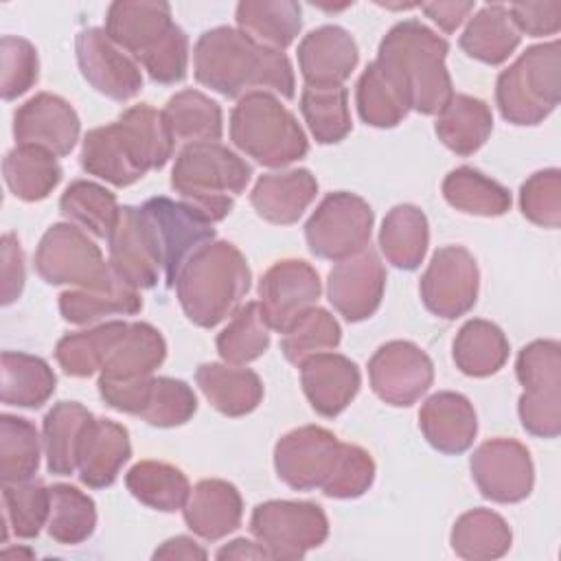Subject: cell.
<instances>
[{
    "instance_id": "bcb514c9",
    "label": "cell",
    "mask_w": 561,
    "mask_h": 561,
    "mask_svg": "<svg viewBox=\"0 0 561 561\" xmlns=\"http://www.w3.org/2000/svg\"><path fill=\"white\" fill-rule=\"evenodd\" d=\"M59 210L81 230L99 239H107L118 219L121 206L110 188L90 180H75L61 193Z\"/></svg>"
},
{
    "instance_id": "4316f807",
    "label": "cell",
    "mask_w": 561,
    "mask_h": 561,
    "mask_svg": "<svg viewBox=\"0 0 561 561\" xmlns=\"http://www.w3.org/2000/svg\"><path fill=\"white\" fill-rule=\"evenodd\" d=\"M355 103L359 118L379 129L397 127L412 110V99L401 75L381 59L366 66L357 79Z\"/></svg>"
},
{
    "instance_id": "8992f818",
    "label": "cell",
    "mask_w": 561,
    "mask_h": 561,
    "mask_svg": "<svg viewBox=\"0 0 561 561\" xmlns=\"http://www.w3.org/2000/svg\"><path fill=\"white\" fill-rule=\"evenodd\" d=\"M230 140L263 167H287L309 151L296 116L272 92H248L230 112Z\"/></svg>"
},
{
    "instance_id": "e575fe53",
    "label": "cell",
    "mask_w": 561,
    "mask_h": 561,
    "mask_svg": "<svg viewBox=\"0 0 561 561\" xmlns=\"http://www.w3.org/2000/svg\"><path fill=\"white\" fill-rule=\"evenodd\" d=\"M430 245V224L414 204H399L388 210L379 228V250L397 270H416Z\"/></svg>"
},
{
    "instance_id": "7a4b0ae2",
    "label": "cell",
    "mask_w": 561,
    "mask_h": 561,
    "mask_svg": "<svg viewBox=\"0 0 561 561\" xmlns=\"http://www.w3.org/2000/svg\"><path fill=\"white\" fill-rule=\"evenodd\" d=\"M195 79L226 99L274 92L294 99L296 79L285 53L265 48L232 26L204 31L193 48Z\"/></svg>"
},
{
    "instance_id": "7c38bea8",
    "label": "cell",
    "mask_w": 561,
    "mask_h": 561,
    "mask_svg": "<svg viewBox=\"0 0 561 561\" xmlns=\"http://www.w3.org/2000/svg\"><path fill=\"white\" fill-rule=\"evenodd\" d=\"M107 252L114 274L134 289H151L164 280L156 230L142 206H121L118 219L107 237Z\"/></svg>"
},
{
    "instance_id": "9a60e30c",
    "label": "cell",
    "mask_w": 561,
    "mask_h": 561,
    "mask_svg": "<svg viewBox=\"0 0 561 561\" xmlns=\"http://www.w3.org/2000/svg\"><path fill=\"white\" fill-rule=\"evenodd\" d=\"M373 392L388 405L408 408L416 403L434 381L430 355L408 340L381 344L368 362Z\"/></svg>"
},
{
    "instance_id": "5b68a950",
    "label": "cell",
    "mask_w": 561,
    "mask_h": 561,
    "mask_svg": "<svg viewBox=\"0 0 561 561\" xmlns=\"http://www.w3.org/2000/svg\"><path fill=\"white\" fill-rule=\"evenodd\" d=\"M252 167L219 142L186 145L173 164L171 188L210 224L230 215L234 199L245 191Z\"/></svg>"
},
{
    "instance_id": "7bdbcfd3",
    "label": "cell",
    "mask_w": 561,
    "mask_h": 561,
    "mask_svg": "<svg viewBox=\"0 0 561 561\" xmlns=\"http://www.w3.org/2000/svg\"><path fill=\"white\" fill-rule=\"evenodd\" d=\"M125 486L140 504L162 513L184 508L191 495V484L182 469L162 460L136 462L125 476Z\"/></svg>"
},
{
    "instance_id": "ee69618b",
    "label": "cell",
    "mask_w": 561,
    "mask_h": 561,
    "mask_svg": "<svg viewBox=\"0 0 561 561\" xmlns=\"http://www.w3.org/2000/svg\"><path fill=\"white\" fill-rule=\"evenodd\" d=\"M443 197L451 208L478 217H500L513 204L506 186L473 167L449 171L443 180Z\"/></svg>"
},
{
    "instance_id": "f546056e",
    "label": "cell",
    "mask_w": 561,
    "mask_h": 561,
    "mask_svg": "<svg viewBox=\"0 0 561 561\" xmlns=\"http://www.w3.org/2000/svg\"><path fill=\"white\" fill-rule=\"evenodd\" d=\"M195 383L208 403L226 416L250 414L263 399L261 377L252 368L228 362L197 366Z\"/></svg>"
},
{
    "instance_id": "44dd1931",
    "label": "cell",
    "mask_w": 561,
    "mask_h": 561,
    "mask_svg": "<svg viewBox=\"0 0 561 561\" xmlns=\"http://www.w3.org/2000/svg\"><path fill=\"white\" fill-rule=\"evenodd\" d=\"M81 123L75 107L50 92H39L13 114L18 145H35L55 156H68L79 140Z\"/></svg>"
},
{
    "instance_id": "836d02e7",
    "label": "cell",
    "mask_w": 561,
    "mask_h": 561,
    "mask_svg": "<svg viewBox=\"0 0 561 561\" xmlns=\"http://www.w3.org/2000/svg\"><path fill=\"white\" fill-rule=\"evenodd\" d=\"M438 140L458 156L476 153L493 131V114L482 99L451 94L436 118Z\"/></svg>"
},
{
    "instance_id": "9c48e42d",
    "label": "cell",
    "mask_w": 561,
    "mask_h": 561,
    "mask_svg": "<svg viewBox=\"0 0 561 561\" xmlns=\"http://www.w3.org/2000/svg\"><path fill=\"white\" fill-rule=\"evenodd\" d=\"M35 270L48 285H72L77 289L105 287L114 278L101 248L70 221L53 224L42 234L35 250Z\"/></svg>"
},
{
    "instance_id": "db71d44e",
    "label": "cell",
    "mask_w": 561,
    "mask_h": 561,
    "mask_svg": "<svg viewBox=\"0 0 561 561\" xmlns=\"http://www.w3.org/2000/svg\"><path fill=\"white\" fill-rule=\"evenodd\" d=\"M195 410L197 397L186 381L173 377H153L140 419L156 427H178L184 425Z\"/></svg>"
},
{
    "instance_id": "484cf974",
    "label": "cell",
    "mask_w": 561,
    "mask_h": 561,
    "mask_svg": "<svg viewBox=\"0 0 561 561\" xmlns=\"http://www.w3.org/2000/svg\"><path fill=\"white\" fill-rule=\"evenodd\" d=\"M131 456L129 432L112 419H94L81 440L77 473L90 489L112 486Z\"/></svg>"
},
{
    "instance_id": "5bb4252c",
    "label": "cell",
    "mask_w": 561,
    "mask_h": 561,
    "mask_svg": "<svg viewBox=\"0 0 561 561\" xmlns=\"http://www.w3.org/2000/svg\"><path fill=\"white\" fill-rule=\"evenodd\" d=\"M142 208L156 230V239L162 254L164 285L175 287V280L182 267L188 263V259L199 248L215 241V228L188 204L169 199L164 195L149 197L142 204Z\"/></svg>"
},
{
    "instance_id": "6da1fadb",
    "label": "cell",
    "mask_w": 561,
    "mask_h": 561,
    "mask_svg": "<svg viewBox=\"0 0 561 561\" xmlns=\"http://www.w3.org/2000/svg\"><path fill=\"white\" fill-rule=\"evenodd\" d=\"M175 138L162 116L147 103L125 110L118 121L94 127L81 142V167L90 175L125 188L173 156Z\"/></svg>"
},
{
    "instance_id": "680465c9",
    "label": "cell",
    "mask_w": 561,
    "mask_h": 561,
    "mask_svg": "<svg viewBox=\"0 0 561 561\" xmlns=\"http://www.w3.org/2000/svg\"><path fill=\"white\" fill-rule=\"evenodd\" d=\"M147 70L149 79L160 85H173L184 81L188 70V37L186 33L173 24L171 31L138 59Z\"/></svg>"
},
{
    "instance_id": "681fc988",
    "label": "cell",
    "mask_w": 561,
    "mask_h": 561,
    "mask_svg": "<svg viewBox=\"0 0 561 561\" xmlns=\"http://www.w3.org/2000/svg\"><path fill=\"white\" fill-rule=\"evenodd\" d=\"M217 353L224 362L245 366L270 348V324L259 302L241 305L217 335Z\"/></svg>"
},
{
    "instance_id": "cb8c5ba5",
    "label": "cell",
    "mask_w": 561,
    "mask_h": 561,
    "mask_svg": "<svg viewBox=\"0 0 561 561\" xmlns=\"http://www.w3.org/2000/svg\"><path fill=\"white\" fill-rule=\"evenodd\" d=\"M419 427L436 451L458 456L473 445L478 419L471 401L465 394L440 390L427 397L421 405Z\"/></svg>"
},
{
    "instance_id": "4fadbf2b",
    "label": "cell",
    "mask_w": 561,
    "mask_h": 561,
    "mask_svg": "<svg viewBox=\"0 0 561 561\" xmlns=\"http://www.w3.org/2000/svg\"><path fill=\"white\" fill-rule=\"evenodd\" d=\"M478 263L462 245L438 248L419 283L425 309L445 320H456L471 311L478 298Z\"/></svg>"
},
{
    "instance_id": "ac0fdd59",
    "label": "cell",
    "mask_w": 561,
    "mask_h": 561,
    "mask_svg": "<svg viewBox=\"0 0 561 561\" xmlns=\"http://www.w3.org/2000/svg\"><path fill=\"white\" fill-rule=\"evenodd\" d=\"M322 294L318 272L300 259L276 261L259 280V305L270 329L285 333Z\"/></svg>"
},
{
    "instance_id": "ab89813d",
    "label": "cell",
    "mask_w": 561,
    "mask_h": 561,
    "mask_svg": "<svg viewBox=\"0 0 561 561\" xmlns=\"http://www.w3.org/2000/svg\"><path fill=\"white\" fill-rule=\"evenodd\" d=\"M508 340L504 331L482 318L467 320L454 337V362L469 377H489L508 359Z\"/></svg>"
},
{
    "instance_id": "d6986e66",
    "label": "cell",
    "mask_w": 561,
    "mask_h": 561,
    "mask_svg": "<svg viewBox=\"0 0 561 561\" xmlns=\"http://www.w3.org/2000/svg\"><path fill=\"white\" fill-rule=\"evenodd\" d=\"M75 50L83 79L107 99L129 101L142 90L138 64L107 37L105 28L90 26L79 31Z\"/></svg>"
},
{
    "instance_id": "4dcf8cb0",
    "label": "cell",
    "mask_w": 561,
    "mask_h": 561,
    "mask_svg": "<svg viewBox=\"0 0 561 561\" xmlns=\"http://www.w3.org/2000/svg\"><path fill=\"white\" fill-rule=\"evenodd\" d=\"M167 357L162 333L149 322H129L123 337L110 351L101 381H138L151 377Z\"/></svg>"
},
{
    "instance_id": "11a10c76",
    "label": "cell",
    "mask_w": 561,
    "mask_h": 561,
    "mask_svg": "<svg viewBox=\"0 0 561 561\" xmlns=\"http://www.w3.org/2000/svg\"><path fill=\"white\" fill-rule=\"evenodd\" d=\"M39 79V59L35 46L15 35L0 39V92L4 101H13L28 92Z\"/></svg>"
},
{
    "instance_id": "f5cc1de1",
    "label": "cell",
    "mask_w": 561,
    "mask_h": 561,
    "mask_svg": "<svg viewBox=\"0 0 561 561\" xmlns=\"http://www.w3.org/2000/svg\"><path fill=\"white\" fill-rule=\"evenodd\" d=\"M340 322L327 309L311 307L283 333L280 351L289 364L300 366L305 359L318 353L335 351L340 346Z\"/></svg>"
},
{
    "instance_id": "c3c4849f",
    "label": "cell",
    "mask_w": 561,
    "mask_h": 561,
    "mask_svg": "<svg viewBox=\"0 0 561 561\" xmlns=\"http://www.w3.org/2000/svg\"><path fill=\"white\" fill-rule=\"evenodd\" d=\"M42 438L37 427L13 414L0 416V478L2 484L31 480L39 469Z\"/></svg>"
},
{
    "instance_id": "94428289",
    "label": "cell",
    "mask_w": 561,
    "mask_h": 561,
    "mask_svg": "<svg viewBox=\"0 0 561 561\" xmlns=\"http://www.w3.org/2000/svg\"><path fill=\"white\" fill-rule=\"evenodd\" d=\"M2 305H11L20 298L26 280L24 252L13 232L2 234Z\"/></svg>"
},
{
    "instance_id": "277c9868",
    "label": "cell",
    "mask_w": 561,
    "mask_h": 561,
    "mask_svg": "<svg viewBox=\"0 0 561 561\" xmlns=\"http://www.w3.org/2000/svg\"><path fill=\"white\" fill-rule=\"evenodd\" d=\"M449 44L421 20L397 22L381 39L377 59L392 66L405 81L412 110L425 116L438 114L451 99V77L445 59Z\"/></svg>"
},
{
    "instance_id": "60d3db41",
    "label": "cell",
    "mask_w": 561,
    "mask_h": 561,
    "mask_svg": "<svg viewBox=\"0 0 561 561\" xmlns=\"http://www.w3.org/2000/svg\"><path fill=\"white\" fill-rule=\"evenodd\" d=\"M449 541L458 557L489 561L508 552L513 533L500 513L491 508H473L456 519Z\"/></svg>"
},
{
    "instance_id": "e0dca14e",
    "label": "cell",
    "mask_w": 561,
    "mask_h": 561,
    "mask_svg": "<svg viewBox=\"0 0 561 561\" xmlns=\"http://www.w3.org/2000/svg\"><path fill=\"white\" fill-rule=\"evenodd\" d=\"M342 443L320 425H302L278 438L274 447L276 476L296 491L322 489L331 476Z\"/></svg>"
},
{
    "instance_id": "f907efd6",
    "label": "cell",
    "mask_w": 561,
    "mask_h": 561,
    "mask_svg": "<svg viewBox=\"0 0 561 561\" xmlns=\"http://www.w3.org/2000/svg\"><path fill=\"white\" fill-rule=\"evenodd\" d=\"M96 528L94 500L72 484L50 486V515L46 530L64 546L83 543Z\"/></svg>"
},
{
    "instance_id": "603a6c76",
    "label": "cell",
    "mask_w": 561,
    "mask_h": 561,
    "mask_svg": "<svg viewBox=\"0 0 561 561\" xmlns=\"http://www.w3.org/2000/svg\"><path fill=\"white\" fill-rule=\"evenodd\" d=\"M298 368L305 397L309 399L311 408L324 419L342 414L359 392V368L346 355L333 351L318 353L305 359Z\"/></svg>"
},
{
    "instance_id": "816d5d0a",
    "label": "cell",
    "mask_w": 561,
    "mask_h": 561,
    "mask_svg": "<svg viewBox=\"0 0 561 561\" xmlns=\"http://www.w3.org/2000/svg\"><path fill=\"white\" fill-rule=\"evenodd\" d=\"M4 504V533L2 541L9 537V528L20 539H33L48 524L50 515V489L39 480L9 482L2 484Z\"/></svg>"
},
{
    "instance_id": "8fae6325",
    "label": "cell",
    "mask_w": 561,
    "mask_h": 561,
    "mask_svg": "<svg viewBox=\"0 0 561 561\" xmlns=\"http://www.w3.org/2000/svg\"><path fill=\"white\" fill-rule=\"evenodd\" d=\"M250 533L272 559H302L329 537V519L313 502L270 500L256 504L250 517Z\"/></svg>"
},
{
    "instance_id": "f35d334b",
    "label": "cell",
    "mask_w": 561,
    "mask_h": 561,
    "mask_svg": "<svg viewBox=\"0 0 561 561\" xmlns=\"http://www.w3.org/2000/svg\"><path fill=\"white\" fill-rule=\"evenodd\" d=\"M142 309L140 291L116 274L110 285L96 289H68L59 296L61 318L70 324H90L105 316H134Z\"/></svg>"
},
{
    "instance_id": "83f0119b",
    "label": "cell",
    "mask_w": 561,
    "mask_h": 561,
    "mask_svg": "<svg viewBox=\"0 0 561 561\" xmlns=\"http://www.w3.org/2000/svg\"><path fill=\"white\" fill-rule=\"evenodd\" d=\"M318 195V182L309 169L265 173L250 193L256 215L276 226L296 224Z\"/></svg>"
},
{
    "instance_id": "6f0895ef",
    "label": "cell",
    "mask_w": 561,
    "mask_h": 561,
    "mask_svg": "<svg viewBox=\"0 0 561 561\" xmlns=\"http://www.w3.org/2000/svg\"><path fill=\"white\" fill-rule=\"evenodd\" d=\"M519 206L528 221L541 228L561 224V171L543 169L533 173L519 188Z\"/></svg>"
},
{
    "instance_id": "6125c7cd",
    "label": "cell",
    "mask_w": 561,
    "mask_h": 561,
    "mask_svg": "<svg viewBox=\"0 0 561 561\" xmlns=\"http://www.w3.org/2000/svg\"><path fill=\"white\" fill-rule=\"evenodd\" d=\"M419 9L445 33H454L476 9L471 0H451V2H421Z\"/></svg>"
},
{
    "instance_id": "f1b7e54d",
    "label": "cell",
    "mask_w": 561,
    "mask_h": 561,
    "mask_svg": "<svg viewBox=\"0 0 561 561\" xmlns=\"http://www.w3.org/2000/svg\"><path fill=\"white\" fill-rule=\"evenodd\" d=\"M186 526L206 541H219L241 526L243 500L234 484L217 478L199 480L184 504Z\"/></svg>"
},
{
    "instance_id": "b9f144b4",
    "label": "cell",
    "mask_w": 561,
    "mask_h": 561,
    "mask_svg": "<svg viewBox=\"0 0 561 561\" xmlns=\"http://www.w3.org/2000/svg\"><path fill=\"white\" fill-rule=\"evenodd\" d=\"M162 116L173 138L186 145L217 142L224 131L219 103L193 88L175 92L167 101Z\"/></svg>"
},
{
    "instance_id": "d590c367",
    "label": "cell",
    "mask_w": 561,
    "mask_h": 561,
    "mask_svg": "<svg viewBox=\"0 0 561 561\" xmlns=\"http://www.w3.org/2000/svg\"><path fill=\"white\" fill-rule=\"evenodd\" d=\"M522 42V33L511 20L504 4H484L473 18H469L460 48L471 57L489 66L504 64Z\"/></svg>"
},
{
    "instance_id": "be15d7a7",
    "label": "cell",
    "mask_w": 561,
    "mask_h": 561,
    "mask_svg": "<svg viewBox=\"0 0 561 561\" xmlns=\"http://www.w3.org/2000/svg\"><path fill=\"white\" fill-rule=\"evenodd\" d=\"M208 552L186 535H178L167 539L156 552L153 559H206Z\"/></svg>"
},
{
    "instance_id": "3957f363",
    "label": "cell",
    "mask_w": 561,
    "mask_h": 561,
    "mask_svg": "<svg viewBox=\"0 0 561 561\" xmlns=\"http://www.w3.org/2000/svg\"><path fill=\"white\" fill-rule=\"evenodd\" d=\"M250 280L252 272L241 250L230 241H210L182 267L175 291L186 318L213 329L241 307Z\"/></svg>"
},
{
    "instance_id": "7402d4cb",
    "label": "cell",
    "mask_w": 561,
    "mask_h": 561,
    "mask_svg": "<svg viewBox=\"0 0 561 561\" xmlns=\"http://www.w3.org/2000/svg\"><path fill=\"white\" fill-rule=\"evenodd\" d=\"M359 61V50L351 33L337 24L309 31L298 44V68L305 85H344Z\"/></svg>"
},
{
    "instance_id": "30bf717a",
    "label": "cell",
    "mask_w": 561,
    "mask_h": 561,
    "mask_svg": "<svg viewBox=\"0 0 561 561\" xmlns=\"http://www.w3.org/2000/svg\"><path fill=\"white\" fill-rule=\"evenodd\" d=\"M375 213L370 204L348 191L329 193L305 224V239L318 259L340 263L368 248Z\"/></svg>"
},
{
    "instance_id": "ba28073f",
    "label": "cell",
    "mask_w": 561,
    "mask_h": 561,
    "mask_svg": "<svg viewBox=\"0 0 561 561\" xmlns=\"http://www.w3.org/2000/svg\"><path fill=\"white\" fill-rule=\"evenodd\" d=\"M524 392L517 403L522 427L539 438L561 432V344L535 340L526 344L515 364Z\"/></svg>"
},
{
    "instance_id": "f6af8a7d",
    "label": "cell",
    "mask_w": 561,
    "mask_h": 561,
    "mask_svg": "<svg viewBox=\"0 0 561 561\" xmlns=\"http://www.w3.org/2000/svg\"><path fill=\"white\" fill-rule=\"evenodd\" d=\"M129 322L110 320L92 329L66 333L55 346V359L70 377H90L103 368L110 351L123 337Z\"/></svg>"
},
{
    "instance_id": "8d00e7d4",
    "label": "cell",
    "mask_w": 561,
    "mask_h": 561,
    "mask_svg": "<svg viewBox=\"0 0 561 561\" xmlns=\"http://www.w3.org/2000/svg\"><path fill=\"white\" fill-rule=\"evenodd\" d=\"M2 175L18 199L42 202L61 182V167L57 156L42 147L15 145L2 160Z\"/></svg>"
},
{
    "instance_id": "1f68e13d",
    "label": "cell",
    "mask_w": 561,
    "mask_h": 561,
    "mask_svg": "<svg viewBox=\"0 0 561 561\" xmlns=\"http://www.w3.org/2000/svg\"><path fill=\"white\" fill-rule=\"evenodd\" d=\"M92 421V412L77 401H59L46 412L42 423V443L50 473L70 476L77 471L79 447Z\"/></svg>"
},
{
    "instance_id": "ffe728a7",
    "label": "cell",
    "mask_w": 561,
    "mask_h": 561,
    "mask_svg": "<svg viewBox=\"0 0 561 561\" xmlns=\"http://www.w3.org/2000/svg\"><path fill=\"white\" fill-rule=\"evenodd\" d=\"M386 267L373 248L335 263L327 278V298L346 322L370 318L383 298Z\"/></svg>"
},
{
    "instance_id": "7dc6e473",
    "label": "cell",
    "mask_w": 561,
    "mask_h": 561,
    "mask_svg": "<svg viewBox=\"0 0 561 561\" xmlns=\"http://www.w3.org/2000/svg\"><path fill=\"white\" fill-rule=\"evenodd\" d=\"M300 112L311 136L320 145H335L351 134L353 123L344 85H305L300 94Z\"/></svg>"
},
{
    "instance_id": "d6a6232c",
    "label": "cell",
    "mask_w": 561,
    "mask_h": 561,
    "mask_svg": "<svg viewBox=\"0 0 561 561\" xmlns=\"http://www.w3.org/2000/svg\"><path fill=\"white\" fill-rule=\"evenodd\" d=\"M234 20L250 39L283 53L302 28V9L294 0H243L237 4Z\"/></svg>"
},
{
    "instance_id": "9f6ffc18",
    "label": "cell",
    "mask_w": 561,
    "mask_h": 561,
    "mask_svg": "<svg viewBox=\"0 0 561 561\" xmlns=\"http://www.w3.org/2000/svg\"><path fill=\"white\" fill-rule=\"evenodd\" d=\"M375 482V462L370 454L351 443H342L337 462L322 484V493L335 500H353L364 495Z\"/></svg>"
},
{
    "instance_id": "74e56055",
    "label": "cell",
    "mask_w": 561,
    "mask_h": 561,
    "mask_svg": "<svg viewBox=\"0 0 561 561\" xmlns=\"http://www.w3.org/2000/svg\"><path fill=\"white\" fill-rule=\"evenodd\" d=\"M0 373V399L4 405L42 408L57 386V377L48 362L22 351H4Z\"/></svg>"
},
{
    "instance_id": "d4e9b609",
    "label": "cell",
    "mask_w": 561,
    "mask_h": 561,
    "mask_svg": "<svg viewBox=\"0 0 561 561\" xmlns=\"http://www.w3.org/2000/svg\"><path fill=\"white\" fill-rule=\"evenodd\" d=\"M173 24L171 7L156 0H118L105 13L107 37L136 59L147 55Z\"/></svg>"
},
{
    "instance_id": "52a82bcc",
    "label": "cell",
    "mask_w": 561,
    "mask_h": 561,
    "mask_svg": "<svg viewBox=\"0 0 561 561\" xmlns=\"http://www.w3.org/2000/svg\"><path fill=\"white\" fill-rule=\"evenodd\" d=\"M561 48L559 42L528 46L495 83V103L513 125H539L559 105Z\"/></svg>"
},
{
    "instance_id": "91938a15",
    "label": "cell",
    "mask_w": 561,
    "mask_h": 561,
    "mask_svg": "<svg viewBox=\"0 0 561 561\" xmlns=\"http://www.w3.org/2000/svg\"><path fill=\"white\" fill-rule=\"evenodd\" d=\"M519 33L530 37L554 35L561 28V2H513L506 7Z\"/></svg>"
},
{
    "instance_id": "2e32d148",
    "label": "cell",
    "mask_w": 561,
    "mask_h": 561,
    "mask_svg": "<svg viewBox=\"0 0 561 561\" xmlns=\"http://www.w3.org/2000/svg\"><path fill=\"white\" fill-rule=\"evenodd\" d=\"M478 491L500 504H515L530 495L535 467L530 451L515 438L484 440L469 460Z\"/></svg>"
},
{
    "instance_id": "e7e4bbea",
    "label": "cell",
    "mask_w": 561,
    "mask_h": 561,
    "mask_svg": "<svg viewBox=\"0 0 561 561\" xmlns=\"http://www.w3.org/2000/svg\"><path fill=\"white\" fill-rule=\"evenodd\" d=\"M217 559H272V554L256 541H250V539H232L230 543L221 546L215 554Z\"/></svg>"
}]
</instances>
